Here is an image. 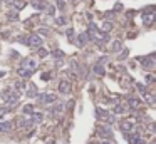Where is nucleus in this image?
<instances>
[{"instance_id":"obj_18","label":"nucleus","mask_w":156,"mask_h":144,"mask_svg":"<svg viewBox=\"0 0 156 144\" xmlns=\"http://www.w3.org/2000/svg\"><path fill=\"white\" fill-rule=\"evenodd\" d=\"M128 102H129V106H131L133 109H138L139 106H141V101H139V99H136V97H133V96L128 99Z\"/></svg>"},{"instance_id":"obj_31","label":"nucleus","mask_w":156,"mask_h":144,"mask_svg":"<svg viewBox=\"0 0 156 144\" xmlns=\"http://www.w3.org/2000/svg\"><path fill=\"white\" fill-rule=\"evenodd\" d=\"M55 22H57L59 25H65V24H67V22H65V17H57Z\"/></svg>"},{"instance_id":"obj_40","label":"nucleus","mask_w":156,"mask_h":144,"mask_svg":"<svg viewBox=\"0 0 156 144\" xmlns=\"http://www.w3.org/2000/svg\"><path fill=\"white\" fill-rule=\"evenodd\" d=\"M146 80H148V82H153V80H154V77H153V76H151V74H149V76H148V77H146Z\"/></svg>"},{"instance_id":"obj_20","label":"nucleus","mask_w":156,"mask_h":144,"mask_svg":"<svg viewBox=\"0 0 156 144\" xmlns=\"http://www.w3.org/2000/svg\"><path fill=\"white\" fill-rule=\"evenodd\" d=\"M34 111H35V109H34V106H32V104H25L24 107H22V112H24L25 116H30Z\"/></svg>"},{"instance_id":"obj_42","label":"nucleus","mask_w":156,"mask_h":144,"mask_svg":"<svg viewBox=\"0 0 156 144\" xmlns=\"http://www.w3.org/2000/svg\"><path fill=\"white\" fill-rule=\"evenodd\" d=\"M5 76V72H0V77H4Z\"/></svg>"},{"instance_id":"obj_37","label":"nucleus","mask_w":156,"mask_h":144,"mask_svg":"<svg viewBox=\"0 0 156 144\" xmlns=\"http://www.w3.org/2000/svg\"><path fill=\"white\" fill-rule=\"evenodd\" d=\"M39 34H40V35H47L49 30H47V29H40V30H39Z\"/></svg>"},{"instance_id":"obj_15","label":"nucleus","mask_w":156,"mask_h":144,"mask_svg":"<svg viewBox=\"0 0 156 144\" xmlns=\"http://www.w3.org/2000/svg\"><path fill=\"white\" fill-rule=\"evenodd\" d=\"M34 126V123L32 121H25V119H20V121H18V127H20V129H29V127H32Z\"/></svg>"},{"instance_id":"obj_23","label":"nucleus","mask_w":156,"mask_h":144,"mask_svg":"<svg viewBox=\"0 0 156 144\" xmlns=\"http://www.w3.org/2000/svg\"><path fill=\"white\" fill-rule=\"evenodd\" d=\"M124 112H126V107H124V106H121V104H116V106H114L113 114H124Z\"/></svg>"},{"instance_id":"obj_9","label":"nucleus","mask_w":156,"mask_h":144,"mask_svg":"<svg viewBox=\"0 0 156 144\" xmlns=\"http://www.w3.org/2000/svg\"><path fill=\"white\" fill-rule=\"evenodd\" d=\"M30 4H32V7L37 8V10H45V7L49 5V2L47 0H32Z\"/></svg>"},{"instance_id":"obj_39","label":"nucleus","mask_w":156,"mask_h":144,"mask_svg":"<svg viewBox=\"0 0 156 144\" xmlns=\"http://www.w3.org/2000/svg\"><path fill=\"white\" fill-rule=\"evenodd\" d=\"M8 18H12V20H17V14H8Z\"/></svg>"},{"instance_id":"obj_10","label":"nucleus","mask_w":156,"mask_h":144,"mask_svg":"<svg viewBox=\"0 0 156 144\" xmlns=\"http://www.w3.org/2000/svg\"><path fill=\"white\" fill-rule=\"evenodd\" d=\"M119 127H121V131H123L124 134H126L128 131H129V133L131 131H134V124L131 123V121H123V123L119 124Z\"/></svg>"},{"instance_id":"obj_2","label":"nucleus","mask_w":156,"mask_h":144,"mask_svg":"<svg viewBox=\"0 0 156 144\" xmlns=\"http://www.w3.org/2000/svg\"><path fill=\"white\" fill-rule=\"evenodd\" d=\"M39 101L42 102V104H55L57 102V96L55 94H52V92H44V94H40L39 96Z\"/></svg>"},{"instance_id":"obj_34","label":"nucleus","mask_w":156,"mask_h":144,"mask_svg":"<svg viewBox=\"0 0 156 144\" xmlns=\"http://www.w3.org/2000/svg\"><path fill=\"white\" fill-rule=\"evenodd\" d=\"M136 86H138V90H139L141 94H146V87L143 86V84H136Z\"/></svg>"},{"instance_id":"obj_16","label":"nucleus","mask_w":156,"mask_h":144,"mask_svg":"<svg viewBox=\"0 0 156 144\" xmlns=\"http://www.w3.org/2000/svg\"><path fill=\"white\" fill-rule=\"evenodd\" d=\"M25 89H29V90H27V96H29V97H35V96H37V87L34 86V84L25 86Z\"/></svg>"},{"instance_id":"obj_24","label":"nucleus","mask_w":156,"mask_h":144,"mask_svg":"<svg viewBox=\"0 0 156 144\" xmlns=\"http://www.w3.org/2000/svg\"><path fill=\"white\" fill-rule=\"evenodd\" d=\"M52 57H55V59H64V52L59 51V49H55V51H52Z\"/></svg>"},{"instance_id":"obj_25","label":"nucleus","mask_w":156,"mask_h":144,"mask_svg":"<svg viewBox=\"0 0 156 144\" xmlns=\"http://www.w3.org/2000/svg\"><path fill=\"white\" fill-rule=\"evenodd\" d=\"M143 20H144V24H151L153 22V14H143Z\"/></svg>"},{"instance_id":"obj_41","label":"nucleus","mask_w":156,"mask_h":144,"mask_svg":"<svg viewBox=\"0 0 156 144\" xmlns=\"http://www.w3.org/2000/svg\"><path fill=\"white\" fill-rule=\"evenodd\" d=\"M101 144H113V142H111V141H108V139H104V141H102Z\"/></svg>"},{"instance_id":"obj_7","label":"nucleus","mask_w":156,"mask_h":144,"mask_svg":"<svg viewBox=\"0 0 156 144\" xmlns=\"http://www.w3.org/2000/svg\"><path fill=\"white\" fill-rule=\"evenodd\" d=\"M71 90H72V87H71V82H69V80H61V82H59V92H62V94H71Z\"/></svg>"},{"instance_id":"obj_11","label":"nucleus","mask_w":156,"mask_h":144,"mask_svg":"<svg viewBox=\"0 0 156 144\" xmlns=\"http://www.w3.org/2000/svg\"><path fill=\"white\" fill-rule=\"evenodd\" d=\"M87 40H89V37H87V34H79L76 39V45L77 47H84L87 44Z\"/></svg>"},{"instance_id":"obj_21","label":"nucleus","mask_w":156,"mask_h":144,"mask_svg":"<svg viewBox=\"0 0 156 144\" xmlns=\"http://www.w3.org/2000/svg\"><path fill=\"white\" fill-rule=\"evenodd\" d=\"M121 49H123V44H121V40H114L113 45H111V51H113V52H119Z\"/></svg>"},{"instance_id":"obj_38","label":"nucleus","mask_w":156,"mask_h":144,"mask_svg":"<svg viewBox=\"0 0 156 144\" xmlns=\"http://www.w3.org/2000/svg\"><path fill=\"white\" fill-rule=\"evenodd\" d=\"M39 55H40V57H45V55H47V51H42V49H40V51H39Z\"/></svg>"},{"instance_id":"obj_22","label":"nucleus","mask_w":156,"mask_h":144,"mask_svg":"<svg viewBox=\"0 0 156 144\" xmlns=\"http://www.w3.org/2000/svg\"><path fill=\"white\" fill-rule=\"evenodd\" d=\"M64 109V104H57V106H54V107L51 109V116H57L59 112Z\"/></svg>"},{"instance_id":"obj_13","label":"nucleus","mask_w":156,"mask_h":144,"mask_svg":"<svg viewBox=\"0 0 156 144\" xmlns=\"http://www.w3.org/2000/svg\"><path fill=\"white\" fill-rule=\"evenodd\" d=\"M30 116H32V119H30V121H32L34 124H40V123L44 121V114H40V112H35V111H34Z\"/></svg>"},{"instance_id":"obj_30","label":"nucleus","mask_w":156,"mask_h":144,"mask_svg":"<svg viewBox=\"0 0 156 144\" xmlns=\"http://www.w3.org/2000/svg\"><path fill=\"white\" fill-rule=\"evenodd\" d=\"M15 87H17V90H25V84L20 82V80H18V82H15Z\"/></svg>"},{"instance_id":"obj_17","label":"nucleus","mask_w":156,"mask_h":144,"mask_svg":"<svg viewBox=\"0 0 156 144\" xmlns=\"http://www.w3.org/2000/svg\"><path fill=\"white\" fill-rule=\"evenodd\" d=\"M17 72H18V76L24 77V79H29V77L32 76V70H29V69H24V67H20Z\"/></svg>"},{"instance_id":"obj_4","label":"nucleus","mask_w":156,"mask_h":144,"mask_svg":"<svg viewBox=\"0 0 156 144\" xmlns=\"http://www.w3.org/2000/svg\"><path fill=\"white\" fill-rule=\"evenodd\" d=\"M98 136L99 137H102V139H108V141H111V137H113V131L109 129V126H99L98 127Z\"/></svg>"},{"instance_id":"obj_5","label":"nucleus","mask_w":156,"mask_h":144,"mask_svg":"<svg viewBox=\"0 0 156 144\" xmlns=\"http://www.w3.org/2000/svg\"><path fill=\"white\" fill-rule=\"evenodd\" d=\"M25 42H27V45H29V47L35 49V47L42 45V37H40L39 34H34V35H29V39H27Z\"/></svg>"},{"instance_id":"obj_36","label":"nucleus","mask_w":156,"mask_h":144,"mask_svg":"<svg viewBox=\"0 0 156 144\" xmlns=\"http://www.w3.org/2000/svg\"><path fill=\"white\" fill-rule=\"evenodd\" d=\"M51 77H52V76L49 74V72H45V74H42V79H44V80H49Z\"/></svg>"},{"instance_id":"obj_14","label":"nucleus","mask_w":156,"mask_h":144,"mask_svg":"<svg viewBox=\"0 0 156 144\" xmlns=\"http://www.w3.org/2000/svg\"><path fill=\"white\" fill-rule=\"evenodd\" d=\"M92 72H94L96 76H104V65L102 64H94V67H92Z\"/></svg>"},{"instance_id":"obj_33","label":"nucleus","mask_w":156,"mask_h":144,"mask_svg":"<svg viewBox=\"0 0 156 144\" xmlns=\"http://www.w3.org/2000/svg\"><path fill=\"white\" fill-rule=\"evenodd\" d=\"M55 5H57L59 10H64V8H65V4L62 2V0H57V4H55Z\"/></svg>"},{"instance_id":"obj_12","label":"nucleus","mask_w":156,"mask_h":144,"mask_svg":"<svg viewBox=\"0 0 156 144\" xmlns=\"http://www.w3.org/2000/svg\"><path fill=\"white\" fill-rule=\"evenodd\" d=\"M12 5H14L17 10H24L27 7V0H12Z\"/></svg>"},{"instance_id":"obj_26","label":"nucleus","mask_w":156,"mask_h":144,"mask_svg":"<svg viewBox=\"0 0 156 144\" xmlns=\"http://www.w3.org/2000/svg\"><path fill=\"white\" fill-rule=\"evenodd\" d=\"M113 29V24H111V22H102V30H104V32H108V30H111Z\"/></svg>"},{"instance_id":"obj_35","label":"nucleus","mask_w":156,"mask_h":144,"mask_svg":"<svg viewBox=\"0 0 156 144\" xmlns=\"http://www.w3.org/2000/svg\"><path fill=\"white\" fill-rule=\"evenodd\" d=\"M121 10H123V5L116 4V7H114V14H116V12H121Z\"/></svg>"},{"instance_id":"obj_3","label":"nucleus","mask_w":156,"mask_h":144,"mask_svg":"<svg viewBox=\"0 0 156 144\" xmlns=\"http://www.w3.org/2000/svg\"><path fill=\"white\" fill-rule=\"evenodd\" d=\"M126 139H128V142H129V144H146V141L143 139L138 133H133V131H131L129 134L126 133Z\"/></svg>"},{"instance_id":"obj_29","label":"nucleus","mask_w":156,"mask_h":144,"mask_svg":"<svg viewBox=\"0 0 156 144\" xmlns=\"http://www.w3.org/2000/svg\"><path fill=\"white\" fill-rule=\"evenodd\" d=\"M143 14H154V7H151V5H149V7H144L143 8Z\"/></svg>"},{"instance_id":"obj_8","label":"nucleus","mask_w":156,"mask_h":144,"mask_svg":"<svg viewBox=\"0 0 156 144\" xmlns=\"http://www.w3.org/2000/svg\"><path fill=\"white\" fill-rule=\"evenodd\" d=\"M139 62H141V65H143L144 69H153V67H154L153 55H149V57H141V59H139Z\"/></svg>"},{"instance_id":"obj_6","label":"nucleus","mask_w":156,"mask_h":144,"mask_svg":"<svg viewBox=\"0 0 156 144\" xmlns=\"http://www.w3.org/2000/svg\"><path fill=\"white\" fill-rule=\"evenodd\" d=\"M20 67H24V69H29V70H35L37 69V62L34 61V59H24V61H22V65Z\"/></svg>"},{"instance_id":"obj_28","label":"nucleus","mask_w":156,"mask_h":144,"mask_svg":"<svg viewBox=\"0 0 156 144\" xmlns=\"http://www.w3.org/2000/svg\"><path fill=\"white\" fill-rule=\"evenodd\" d=\"M8 111H10V107H8V106H5V107H0V117H4V116L7 114Z\"/></svg>"},{"instance_id":"obj_1","label":"nucleus","mask_w":156,"mask_h":144,"mask_svg":"<svg viewBox=\"0 0 156 144\" xmlns=\"http://www.w3.org/2000/svg\"><path fill=\"white\" fill-rule=\"evenodd\" d=\"M96 116H98V119H101V121H104V123H108V124H114V123H116L114 114H111V112L104 111V109H101V107L96 109Z\"/></svg>"},{"instance_id":"obj_32","label":"nucleus","mask_w":156,"mask_h":144,"mask_svg":"<svg viewBox=\"0 0 156 144\" xmlns=\"http://www.w3.org/2000/svg\"><path fill=\"white\" fill-rule=\"evenodd\" d=\"M45 12H49V15H54V12H55V8H54V7H52V5H51V4H49V5H47V7H45Z\"/></svg>"},{"instance_id":"obj_19","label":"nucleus","mask_w":156,"mask_h":144,"mask_svg":"<svg viewBox=\"0 0 156 144\" xmlns=\"http://www.w3.org/2000/svg\"><path fill=\"white\" fill-rule=\"evenodd\" d=\"M12 129V123H0V133H8Z\"/></svg>"},{"instance_id":"obj_27","label":"nucleus","mask_w":156,"mask_h":144,"mask_svg":"<svg viewBox=\"0 0 156 144\" xmlns=\"http://www.w3.org/2000/svg\"><path fill=\"white\" fill-rule=\"evenodd\" d=\"M144 99H146V102H148V104L154 106V99H153V96H149V94H144Z\"/></svg>"}]
</instances>
